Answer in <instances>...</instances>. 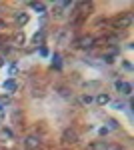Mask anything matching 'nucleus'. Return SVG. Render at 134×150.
<instances>
[{"label": "nucleus", "mask_w": 134, "mask_h": 150, "mask_svg": "<svg viewBox=\"0 0 134 150\" xmlns=\"http://www.w3.org/2000/svg\"><path fill=\"white\" fill-rule=\"evenodd\" d=\"M134 22V14L132 12H124L122 16L114 22V26L116 28H120V30H126V28H130V24Z\"/></svg>", "instance_id": "f257e3e1"}, {"label": "nucleus", "mask_w": 134, "mask_h": 150, "mask_svg": "<svg viewBox=\"0 0 134 150\" xmlns=\"http://www.w3.org/2000/svg\"><path fill=\"white\" fill-rule=\"evenodd\" d=\"M40 144H42V140H40V136H36V134H30V136H26V140H24V146L28 150H38Z\"/></svg>", "instance_id": "f03ea898"}, {"label": "nucleus", "mask_w": 134, "mask_h": 150, "mask_svg": "<svg viewBox=\"0 0 134 150\" xmlns=\"http://www.w3.org/2000/svg\"><path fill=\"white\" fill-rule=\"evenodd\" d=\"M62 142H64V144H74V142H78V132L72 130V128L66 130V132L62 134Z\"/></svg>", "instance_id": "7ed1b4c3"}, {"label": "nucleus", "mask_w": 134, "mask_h": 150, "mask_svg": "<svg viewBox=\"0 0 134 150\" xmlns=\"http://www.w3.org/2000/svg\"><path fill=\"white\" fill-rule=\"evenodd\" d=\"M88 150H110V144L106 140H96L94 144H90Z\"/></svg>", "instance_id": "20e7f679"}, {"label": "nucleus", "mask_w": 134, "mask_h": 150, "mask_svg": "<svg viewBox=\"0 0 134 150\" xmlns=\"http://www.w3.org/2000/svg\"><path fill=\"white\" fill-rule=\"evenodd\" d=\"M2 88H4L6 92H16L18 84H16V80H14V78H8V80H4V84H2Z\"/></svg>", "instance_id": "39448f33"}, {"label": "nucleus", "mask_w": 134, "mask_h": 150, "mask_svg": "<svg viewBox=\"0 0 134 150\" xmlns=\"http://www.w3.org/2000/svg\"><path fill=\"white\" fill-rule=\"evenodd\" d=\"M78 46L80 48H92L94 46V38H92V36H82L78 40Z\"/></svg>", "instance_id": "423d86ee"}, {"label": "nucleus", "mask_w": 134, "mask_h": 150, "mask_svg": "<svg viewBox=\"0 0 134 150\" xmlns=\"http://www.w3.org/2000/svg\"><path fill=\"white\" fill-rule=\"evenodd\" d=\"M30 6H32V10H36L38 14H44V12H46V6L42 4V2H32Z\"/></svg>", "instance_id": "0eeeda50"}, {"label": "nucleus", "mask_w": 134, "mask_h": 150, "mask_svg": "<svg viewBox=\"0 0 134 150\" xmlns=\"http://www.w3.org/2000/svg\"><path fill=\"white\" fill-rule=\"evenodd\" d=\"M96 102L100 104V106H102V104H108V102H110V96L102 92V94H98V96H96Z\"/></svg>", "instance_id": "6e6552de"}, {"label": "nucleus", "mask_w": 134, "mask_h": 150, "mask_svg": "<svg viewBox=\"0 0 134 150\" xmlns=\"http://www.w3.org/2000/svg\"><path fill=\"white\" fill-rule=\"evenodd\" d=\"M120 90H122V94H126V96H130V94H132V84H128V82H122Z\"/></svg>", "instance_id": "1a4fd4ad"}, {"label": "nucleus", "mask_w": 134, "mask_h": 150, "mask_svg": "<svg viewBox=\"0 0 134 150\" xmlns=\"http://www.w3.org/2000/svg\"><path fill=\"white\" fill-rule=\"evenodd\" d=\"M16 22L18 24H26L28 22V14H24V12L22 14H16Z\"/></svg>", "instance_id": "9d476101"}, {"label": "nucleus", "mask_w": 134, "mask_h": 150, "mask_svg": "<svg viewBox=\"0 0 134 150\" xmlns=\"http://www.w3.org/2000/svg\"><path fill=\"white\" fill-rule=\"evenodd\" d=\"M52 66H54V68H62V60H60V56H58V54H54V56H52Z\"/></svg>", "instance_id": "9b49d317"}, {"label": "nucleus", "mask_w": 134, "mask_h": 150, "mask_svg": "<svg viewBox=\"0 0 134 150\" xmlns=\"http://www.w3.org/2000/svg\"><path fill=\"white\" fill-rule=\"evenodd\" d=\"M16 46H20V44H24V34H16L14 36V40H12Z\"/></svg>", "instance_id": "f8f14e48"}, {"label": "nucleus", "mask_w": 134, "mask_h": 150, "mask_svg": "<svg viewBox=\"0 0 134 150\" xmlns=\"http://www.w3.org/2000/svg\"><path fill=\"white\" fill-rule=\"evenodd\" d=\"M42 40H44V30H40V32H36V34H34V42H36V44H38V42H42Z\"/></svg>", "instance_id": "ddd939ff"}, {"label": "nucleus", "mask_w": 134, "mask_h": 150, "mask_svg": "<svg viewBox=\"0 0 134 150\" xmlns=\"http://www.w3.org/2000/svg\"><path fill=\"white\" fill-rule=\"evenodd\" d=\"M92 100H94V98H92L90 94H82V98H80V102H82V104H90Z\"/></svg>", "instance_id": "4468645a"}, {"label": "nucleus", "mask_w": 134, "mask_h": 150, "mask_svg": "<svg viewBox=\"0 0 134 150\" xmlns=\"http://www.w3.org/2000/svg\"><path fill=\"white\" fill-rule=\"evenodd\" d=\"M16 72H18V66H16V64H12L10 68H8V76H10V78H12V76H16Z\"/></svg>", "instance_id": "2eb2a0df"}, {"label": "nucleus", "mask_w": 134, "mask_h": 150, "mask_svg": "<svg viewBox=\"0 0 134 150\" xmlns=\"http://www.w3.org/2000/svg\"><path fill=\"white\" fill-rule=\"evenodd\" d=\"M114 128H118V122L116 120H108V130H114Z\"/></svg>", "instance_id": "dca6fc26"}, {"label": "nucleus", "mask_w": 134, "mask_h": 150, "mask_svg": "<svg viewBox=\"0 0 134 150\" xmlns=\"http://www.w3.org/2000/svg\"><path fill=\"white\" fill-rule=\"evenodd\" d=\"M112 108H114V110H122L124 104H122V102H114V104H112Z\"/></svg>", "instance_id": "f3484780"}, {"label": "nucleus", "mask_w": 134, "mask_h": 150, "mask_svg": "<svg viewBox=\"0 0 134 150\" xmlns=\"http://www.w3.org/2000/svg\"><path fill=\"white\" fill-rule=\"evenodd\" d=\"M98 132H100V136H104V134H108V128H100Z\"/></svg>", "instance_id": "a211bd4d"}, {"label": "nucleus", "mask_w": 134, "mask_h": 150, "mask_svg": "<svg viewBox=\"0 0 134 150\" xmlns=\"http://www.w3.org/2000/svg\"><path fill=\"white\" fill-rule=\"evenodd\" d=\"M110 150H122V148H110Z\"/></svg>", "instance_id": "6ab92c4d"}]
</instances>
